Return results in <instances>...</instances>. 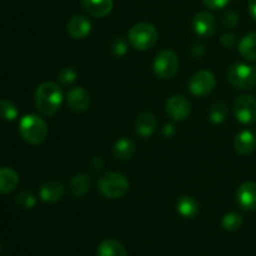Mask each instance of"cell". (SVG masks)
Listing matches in <instances>:
<instances>
[{"instance_id":"18","label":"cell","mask_w":256,"mask_h":256,"mask_svg":"<svg viewBox=\"0 0 256 256\" xmlns=\"http://www.w3.org/2000/svg\"><path fill=\"white\" fill-rule=\"evenodd\" d=\"M176 212L185 219H192L200 212V205L195 198L184 195L180 196L176 202Z\"/></svg>"},{"instance_id":"8","label":"cell","mask_w":256,"mask_h":256,"mask_svg":"<svg viewBox=\"0 0 256 256\" xmlns=\"http://www.w3.org/2000/svg\"><path fill=\"white\" fill-rule=\"evenodd\" d=\"M234 114L238 122L244 125L256 122V99L252 95H242L234 102Z\"/></svg>"},{"instance_id":"10","label":"cell","mask_w":256,"mask_h":256,"mask_svg":"<svg viewBox=\"0 0 256 256\" xmlns=\"http://www.w3.org/2000/svg\"><path fill=\"white\" fill-rule=\"evenodd\" d=\"M192 28L200 38H212L216 32V20L209 12H200L192 18Z\"/></svg>"},{"instance_id":"6","label":"cell","mask_w":256,"mask_h":256,"mask_svg":"<svg viewBox=\"0 0 256 256\" xmlns=\"http://www.w3.org/2000/svg\"><path fill=\"white\" fill-rule=\"evenodd\" d=\"M179 69V58L172 49H164L154 60V72L159 79L170 80L175 76Z\"/></svg>"},{"instance_id":"31","label":"cell","mask_w":256,"mask_h":256,"mask_svg":"<svg viewBox=\"0 0 256 256\" xmlns=\"http://www.w3.org/2000/svg\"><path fill=\"white\" fill-rule=\"evenodd\" d=\"M222 44L224 45L228 49H232V48L236 46L239 42H238L236 36L234 34H224L222 36Z\"/></svg>"},{"instance_id":"29","label":"cell","mask_w":256,"mask_h":256,"mask_svg":"<svg viewBox=\"0 0 256 256\" xmlns=\"http://www.w3.org/2000/svg\"><path fill=\"white\" fill-rule=\"evenodd\" d=\"M58 79H59V82H62V85H69L76 80V72H75V69H72V68L65 66L59 72Z\"/></svg>"},{"instance_id":"28","label":"cell","mask_w":256,"mask_h":256,"mask_svg":"<svg viewBox=\"0 0 256 256\" xmlns=\"http://www.w3.org/2000/svg\"><path fill=\"white\" fill-rule=\"evenodd\" d=\"M110 50H112V55H115L116 58H122V55L126 54L128 52L126 40L122 36L114 38L112 42V48H110Z\"/></svg>"},{"instance_id":"16","label":"cell","mask_w":256,"mask_h":256,"mask_svg":"<svg viewBox=\"0 0 256 256\" xmlns=\"http://www.w3.org/2000/svg\"><path fill=\"white\" fill-rule=\"evenodd\" d=\"M235 152L240 155L252 154L256 148V136L250 130H242L235 136L234 140Z\"/></svg>"},{"instance_id":"5","label":"cell","mask_w":256,"mask_h":256,"mask_svg":"<svg viewBox=\"0 0 256 256\" xmlns=\"http://www.w3.org/2000/svg\"><path fill=\"white\" fill-rule=\"evenodd\" d=\"M228 80L236 89L250 90L256 85V69L242 62H235L228 70Z\"/></svg>"},{"instance_id":"35","label":"cell","mask_w":256,"mask_h":256,"mask_svg":"<svg viewBox=\"0 0 256 256\" xmlns=\"http://www.w3.org/2000/svg\"><path fill=\"white\" fill-rule=\"evenodd\" d=\"M254 68H255V69H256V65H255V66H254Z\"/></svg>"},{"instance_id":"1","label":"cell","mask_w":256,"mask_h":256,"mask_svg":"<svg viewBox=\"0 0 256 256\" xmlns=\"http://www.w3.org/2000/svg\"><path fill=\"white\" fill-rule=\"evenodd\" d=\"M62 89L59 85L52 82H45L40 84L35 90V105L36 109L45 116H52L58 110L62 102Z\"/></svg>"},{"instance_id":"12","label":"cell","mask_w":256,"mask_h":256,"mask_svg":"<svg viewBox=\"0 0 256 256\" xmlns=\"http://www.w3.org/2000/svg\"><path fill=\"white\" fill-rule=\"evenodd\" d=\"M66 102L72 112H82L90 106V94L82 86L72 88L66 95Z\"/></svg>"},{"instance_id":"34","label":"cell","mask_w":256,"mask_h":256,"mask_svg":"<svg viewBox=\"0 0 256 256\" xmlns=\"http://www.w3.org/2000/svg\"><path fill=\"white\" fill-rule=\"evenodd\" d=\"M0 252H2V244H0Z\"/></svg>"},{"instance_id":"17","label":"cell","mask_w":256,"mask_h":256,"mask_svg":"<svg viewBox=\"0 0 256 256\" xmlns=\"http://www.w3.org/2000/svg\"><path fill=\"white\" fill-rule=\"evenodd\" d=\"M82 5L86 12L95 18H104L112 12V0H82Z\"/></svg>"},{"instance_id":"15","label":"cell","mask_w":256,"mask_h":256,"mask_svg":"<svg viewBox=\"0 0 256 256\" xmlns=\"http://www.w3.org/2000/svg\"><path fill=\"white\" fill-rule=\"evenodd\" d=\"M158 128V120L152 112H144L138 115L135 122V129L142 138H150Z\"/></svg>"},{"instance_id":"26","label":"cell","mask_w":256,"mask_h":256,"mask_svg":"<svg viewBox=\"0 0 256 256\" xmlns=\"http://www.w3.org/2000/svg\"><path fill=\"white\" fill-rule=\"evenodd\" d=\"M242 216L239 212H229V214L224 215L222 220V226L224 228L226 232H236L240 229L242 225Z\"/></svg>"},{"instance_id":"22","label":"cell","mask_w":256,"mask_h":256,"mask_svg":"<svg viewBox=\"0 0 256 256\" xmlns=\"http://www.w3.org/2000/svg\"><path fill=\"white\" fill-rule=\"evenodd\" d=\"M98 256H128L126 249L120 242L115 239L102 240L98 246Z\"/></svg>"},{"instance_id":"2","label":"cell","mask_w":256,"mask_h":256,"mask_svg":"<svg viewBox=\"0 0 256 256\" xmlns=\"http://www.w3.org/2000/svg\"><path fill=\"white\" fill-rule=\"evenodd\" d=\"M19 132L22 139L32 145H39L48 136V125L44 119L34 114L25 115L19 122Z\"/></svg>"},{"instance_id":"21","label":"cell","mask_w":256,"mask_h":256,"mask_svg":"<svg viewBox=\"0 0 256 256\" xmlns=\"http://www.w3.org/2000/svg\"><path fill=\"white\" fill-rule=\"evenodd\" d=\"M135 150H136V145H135L134 140L129 139V138H122L114 144L112 154L118 160L125 162L134 156Z\"/></svg>"},{"instance_id":"19","label":"cell","mask_w":256,"mask_h":256,"mask_svg":"<svg viewBox=\"0 0 256 256\" xmlns=\"http://www.w3.org/2000/svg\"><path fill=\"white\" fill-rule=\"evenodd\" d=\"M19 184V175L12 168H0V194L14 192Z\"/></svg>"},{"instance_id":"3","label":"cell","mask_w":256,"mask_h":256,"mask_svg":"<svg viewBox=\"0 0 256 256\" xmlns=\"http://www.w3.org/2000/svg\"><path fill=\"white\" fill-rule=\"evenodd\" d=\"M130 182L120 172H110L102 175L98 182V189L108 199H120L129 192Z\"/></svg>"},{"instance_id":"25","label":"cell","mask_w":256,"mask_h":256,"mask_svg":"<svg viewBox=\"0 0 256 256\" xmlns=\"http://www.w3.org/2000/svg\"><path fill=\"white\" fill-rule=\"evenodd\" d=\"M18 108L12 102L6 99L0 100V119L6 120V122H12L18 118Z\"/></svg>"},{"instance_id":"7","label":"cell","mask_w":256,"mask_h":256,"mask_svg":"<svg viewBox=\"0 0 256 256\" xmlns=\"http://www.w3.org/2000/svg\"><path fill=\"white\" fill-rule=\"evenodd\" d=\"M216 86V78L209 70H199L189 80V92L194 96L204 98L209 95Z\"/></svg>"},{"instance_id":"24","label":"cell","mask_w":256,"mask_h":256,"mask_svg":"<svg viewBox=\"0 0 256 256\" xmlns=\"http://www.w3.org/2000/svg\"><path fill=\"white\" fill-rule=\"evenodd\" d=\"M229 115V106L222 100H215L209 108V119L212 124H222Z\"/></svg>"},{"instance_id":"23","label":"cell","mask_w":256,"mask_h":256,"mask_svg":"<svg viewBox=\"0 0 256 256\" xmlns=\"http://www.w3.org/2000/svg\"><path fill=\"white\" fill-rule=\"evenodd\" d=\"M238 50L244 59L256 60V32L245 35L238 44Z\"/></svg>"},{"instance_id":"20","label":"cell","mask_w":256,"mask_h":256,"mask_svg":"<svg viewBox=\"0 0 256 256\" xmlns=\"http://www.w3.org/2000/svg\"><path fill=\"white\" fill-rule=\"evenodd\" d=\"M92 189V180L86 174H76L69 182L70 194L74 198H82L86 195Z\"/></svg>"},{"instance_id":"4","label":"cell","mask_w":256,"mask_h":256,"mask_svg":"<svg viewBox=\"0 0 256 256\" xmlns=\"http://www.w3.org/2000/svg\"><path fill=\"white\" fill-rule=\"evenodd\" d=\"M156 28L149 22H139L135 24L128 32V40L134 49L144 52L154 46L158 42Z\"/></svg>"},{"instance_id":"9","label":"cell","mask_w":256,"mask_h":256,"mask_svg":"<svg viewBox=\"0 0 256 256\" xmlns=\"http://www.w3.org/2000/svg\"><path fill=\"white\" fill-rule=\"evenodd\" d=\"M165 110L169 118L174 122H184L192 112V105L189 100L182 95H172L166 100Z\"/></svg>"},{"instance_id":"14","label":"cell","mask_w":256,"mask_h":256,"mask_svg":"<svg viewBox=\"0 0 256 256\" xmlns=\"http://www.w3.org/2000/svg\"><path fill=\"white\" fill-rule=\"evenodd\" d=\"M65 186L62 182L49 180L44 182L39 190V196L45 202H56L64 196Z\"/></svg>"},{"instance_id":"33","label":"cell","mask_w":256,"mask_h":256,"mask_svg":"<svg viewBox=\"0 0 256 256\" xmlns=\"http://www.w3.org/2000/svg\"><path fill=\"white\" fill-rule=\"evenodd\" d=\"M249 12L256 22V0H249Z\"/></svg>"},{"instance_id":"30","label":"cell","mask_w":256,"mask_h":256,"mask_svg":"<svg viewBox=\"0 0 256 256\" xmlns=\"http://www.w3.org/2000/svg\"><path fill=\"white\" fill-rule=\"evenodd\" d=\"M222 24H224V26L232 29V28L236 26L238 22H239V15H238L234 10H229V12H226L222 15Z\"/></svg>"},{"instance_id":"27","label":"cell","mask_w":256,"mask_h":256,"mask_svg":"<svg viewBox=\"0 0 256 256\" xmlns=\"http://www.w3.org/2000/svg\"><path fill=\"white\" fill-rule=\"evenodd\" d=\"M15 202H16L18 206H20L22 209L30 210L36 205V198L34 196L32 192H22L20 194L16 195V198H15Z\"/></svg>"},{"instance_id":"13","label":"cell","mask_w":256,"mask_h":256,"mask_svg":"<svg viewBox=\"0 0 256 256\" xmlns=\"http://www.w3.org/2000/svg\"><path fill=\"white\" fill-rule=\"evenodd\" d=\"M68 32L74 39H85L92 32V22L84 15H74L68 22Z\"/></svg>"},{"instance_id":"11","label":"cell","mask_w":256,"mask_h":256,"mask_svg":"<svg viewBox=\"0 0 256 256\" xmlns=\"http://www.w3.org/2000/svg\"><path fill=\"white\" fill-rule=\"evenodd\" d=\"M236 202L245 212L256 210V184L252 182H245L238 188Z\"/></svg>"},{"instance_id":"32","label":"cell","mask_w":256,"mask_h":256,"mask_svg":"<svg viewBox=\"0 0 256 256\" xmlns=\"http://www.w3.org/2000/svg\"><path fill=\"white\" fill-rule=\"evenodd\" d=\"M230 0H202V2L205 4V6L210 8V9H222V8L226 6L229 4Z\"/></svg>"}]
</instances>
